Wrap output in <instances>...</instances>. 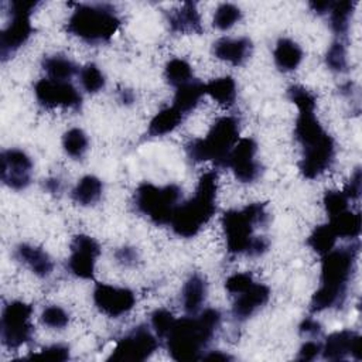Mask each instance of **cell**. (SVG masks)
<instances>
[{
    "instance_id": "obj_38",
    "label": "cell",
    "mask_w": 362,
    "mask_h": 362,
    "mask_svg": "<svg viewBox=\"0 0 362 362\" xmlns=\"http://www.w3.org/2000/svg\"><path fill=\"white\" fill-rule=\"evenodd\" d=\"M41 322L54 329H62L69 322L68 313L59 305H48L41 313Z\"/></svg>"
},
{
    "instance_id": "obj_17",
    "label": "cell",
    "mask_w": 362,
    "mask_h": 362,
    "mask_svg": "<svg viewBox=\"0 0 362 362\" xmlns=\"http://www.w3.org/2000/svg\"><path fill=\"white\" fill-rule=\"evenodd\" d=\"M321 355L327 361H342L352 356L361 361V337L351 329H342L332 332L327 337L324 345H321Z\"/></svg>"
},
{
    "instance_id": "obj_4",
    "label": "cell",
    "mask_w": 362,
    "mask_h": 362,
    "mask_svg": "<svg viewBox=\"0 0 362 362\" xmlns=\"http://www.w3.org/2000/svg\"><path fill=\"white\" fill-rule=\"evenodd\" d=\"M218 173H204L197 184L194 195L180 204L173 215L170 226L180 238H194L211 221L216 211Z\"/></svg>"
},
{
    "instance_id": "obj_29",
    "label": "cell",
    "mask_w": 362,
    "mask_h": 362,
    "mask_svg": "<svg viewBox=\"0 0 362 362\" xmlns=\"http://www.w3.org/2000/svg\"><path fill=\"white\" fill-rule=\"evenodd\" d=\"M328 223L334 229L337 238L356 240L361 235L362 219H361L359 212H352V211L346 209L335 216H331Z\"/></svg>"
},
{
    "instance_id": "obj_13",
    "label": "cell",
    "mask_w": 362,
    "mask_h": 362,
    "mask_svg": "<svg viewBox=\"0 0 362 362\" xmlns=\"http://www.w3.org/2000/svg\"><path fill=\"white\" fill-rule=\"evenodd\" d=\"M256 153L257 143L252 137L239 139L230 150L225 167L232 170L238 181L253 182L262 174V164L256 160Z\"/></svg>"
},
{
    "instance_id": "obj_10",
    "label": "cell",
    "mask_w": 362,
    "mask_h": 362,
    "mask_svg": "<svg viewBox=\"0 0 362 362\" xmlns=\"http://www.w3.org/2000/svg\"><path fill=\"white\" fill-rule=\"evenodd\" d=\"M33 305L14 300L10 301L1 313L0 337L1 342L8 349H17L30 342L34 327L31 324Z\"/></svg>"
},
{
    "instance_id": "obj_21",
    "label": "cell",
    "mask_w": 362,
    "mask_h": 362,
    "mask_svg": "<svg viewBox=\"0 0 362 362\" xmlns=\"http://www.w3.org/2000/svg\"><path fill=\"white\" fill-rule=\"evenodd\" d=\"M16 257L38 277H48L54 270V262L42 247L20 243L16 247Z\"/></svg>"
},
{
    "instance_id": "obj_34",
    "label": "cell",
    "mask_w": 362,
    "mask_h": 362,
    "mask_svg": "<svg viewBox=\"0 0 362 362\" xmlns=\"http://www.w3.org/2000/svg\"><path fill=\"white\" fill-rule=\"evenodd\" d=\"M242 18L240 8L233 3H221L212 18V25L221 31H226L232 28Z\"/></svg>"
},
{
    "instance_id": "obj_48",
    "label": "cell",
    "mask_w": 362,
    "mask_h": 362,
    "mask_svg": "<svg viewBox=\"0 0 362 362\" xmlns=\"http://www.w3.org/2000/svg\"><path fill=\"white\" fill-rule=\"evenodd\" d=\"M202 359H206V361H229V359H232V356H229L228 354H223L221 351H212L209 354H204Z\"/></svg>"
},
{
    "instance_id": "obj_26",
    "label": "cell",
    "mask_w": 362,
    "mask_h": 362,
    "mask_svg": "<svg viewBox=\"0 0 362 362\" xmlns=\"http://www.w3.org/2000/svg\"><path fill=\"white\" fill-rule=\"evenodd\" d=\"M102 192L103 182L95 175H85L72 188L71 198L82 206H90L102 198Z\"/></svg>"
},
{
    "instance_id": "obj_37",
    "label": "cell",
    "mask_w": 362,
    "mask_h": 362,
    "mask_svg": "<svg viewBox=\"0 0 362 362\" xmlns=\"http://www.w3.org/2000/svg\"><path fill=\"white\" fill-rule=\"evenodd\" d=\"M322 204H324L325 212L331 218V216H335V215H338V214H341V212L348 209L349 198L346 197V194L344 191L331 189V191H327L324 194Z\"/></svg>"
},
{
    "instance_id": "obj_27",
    "label": "cell",
    "mask_w": 362,
    "mask_h": 362,
    "mask_svg": "<svg viewBox=\"0 0 362 362\" xmlns=\"http://www.w3.org/2000/svg\"><path fill=\"white\" fill-rule=\"evenodd\" d=\"M356 3L352 0H341L332 1L331 8L328 11L329 16V25L338 40H342L349 30V23L354 14Z\"/></svg>"
},
{
    "instance_id": "obj_6",
    "label": "cell",
    "mask_w": 362,
    "mask_h": 362,
    "mask_svg": "<svg viewBox=\"0 0 362 362\" xmlns=\"http://www.w3.org/2000/svg\"><path fill=\"white\" fill-rule=\"evenodd\" d=\"M239 132L238 117L222 116L215 120L205 137L194 139L185 146L187 156L194 163L214 161L218 167H225L230 150L239 140Z\"/></svg>"
},
{
    "instance_id": "obj_35",
    "label": "cell",
    "mask_w": 362,
    "mask_h": 362,
    "mask_svg": "<svg viewBox=\"0 0 362 362\" xmlns=\"http://www.w3.org/2000/svg\"><path fill=\"white\" fill-rule=\"evenodd\" d=\"M79 82L88 93H98L105 88L106 79L100 68L96 64L89 62L79 69Z\"/></svg>"
},
{
    "instance_id": "obj_36",
    "label": "cell",
    "mask_w": 362,
    "mask_h": 362,
    "mask_svg": "<svg viewBox=\"0 0 362 362\" xmlns=\"http://www.w3.org/2000/svg\"><path fill=\"white\" fill-rule=\"evenodd\" d=\"M327 66L338 74L348 71V59H346V48L342 40H335L325 54Z\"/></svg>"
},
{
    "instance_id": "obj_9",
    "label": "cell",
    "mask_w": 362,
    "mask_h": 362,
    "mask_svg": "<svg viewBox=\"0 0 362 362\" xmlns=\"http://www.w3.org/2000/svg\"><path fill=\"white\" fill-rule=\"evenodd\" d=\"M33 0H13L10 1V21L0 33V55L6 61L18 48H21L34 33L31 24V14L38 6Z\"/></svg>"
},
{
    "instance_id": "obj_8",
    "label": "cell",
    "mask_w": 362,
    "mask_h": 362,
    "mask_svg": "<svg viewBox=\"0 0 362 362\" xmlns=\"http://www.w3.org/2000/svg\"><path fill=\"white\" fill-rule=\"evenodd\" d=\"M180 198L181 188L175 184L158 187L151 182H141L134 191V206L153 223L170 225L180 205Z\"/></svg>"
},
{
    "instance_id": "obj_5",
    "label": "cell",
    "mask_w": 362,
    "mask_h": 362,
    "mask_svg": "<svg viewBox=\"0 0 362 362\" xmlns=\"http://www.w3.org/2000/svg\"><path fill=\"white\" fill-rule=\"evenodd\" d=\"M120 24L122 20L112 4H76L66 21V31L95 45L110 41Z\"/></svg>"
},
{
    "instance_id": "obj_40",
    "label": "cell",
    "mask_w": 362,
    "mask_h": 362,
    "mask_svg": "<svg viewBox=\"0 0 362 362\" xmlns=\"http://www.w3.org/2000/svg\"><path fill=\"white\" fill-rule=\"evenodd\" d=\"M253 283L255 280L250 273H235L225 280V288L228 293L238 296L247 290Z\"/></svg>"
},
{
    "instance_id": "obj_22",
    "label": "cell",
    "mask_w": 362,
    "mask_h": 362,
    "mask_svg": "<svg viewBox=\"0 0 362 362\" xmlns=\"http://www.w3.org/2000/svg\"><path fill=\"white\" fill-rule=\"evenodd\" d=\"M208 293L206 280L199 274H191L182 286L181 303L182 308L188 315H195L201 311Z\"/></svg>"
},
{
    "instance_id": "obj_46",
    "label": "cell",
    "mask_w": 362,
    "mask_h": 362,
    "mask_svg": "<svg viewBox=\"0 0 362 362\" xmlns=\"http://www.w3.org/2000/svg\"><path fill=\"white\" fill-rule=\"evenodd\" d=\"M332 1L331 0H322V1H310V7L314 13L322 16V14H328L329 8H331Z\"/></svg>"
},
{
    "instance_id": "obj_15",
    "label": "cell",
    "mask_w": 362,
    "mask_h": 362,
    "mask_svg": "<svg viewBox=\"0 0 362 362\" xmlns=\"http://www.w3.org/2000/svg\"><path fill=\"white\" fill-rule=\"evenodd\" d=\"M0 177L4 185L11 189H24L31 182L33 161L30 156L20 148H8L1 151Z\"/></svg>"
},
{
    "instance_id": "obj_31",
    "label": "cell",
    "mask_w": 362,
    "mask_h": 362,
    "mask_svg": "<svg viewBox=\"0 0 362 362\" xmlns=\"http://www.w3.org/2000/svg\"><path fill=\"white\" fill-rule=\"evenodd\" d=\"M337 235L329 223L318 225L313 229L310 236L307 238V245L320 256H324L329 250L335 247Z\"/></svg>"
},
{
    "instance_id": "obj_23",
    "label": "cell",
    "mask_w": 362,
    "mask_h": 362,
    "mask_svg": "<svg viewBox=\"0 0 362 362\" xmlns=\"http://www.w3.org/2000/svg\"><path fill=\"white\" fill-rule=\"evenodd\" d=\"M185 115L178 110L175 106H167L161 109L148 123L146 137L153 139V137H161L165 136L171 132H174L184 120Z\"/></svg>"
},
{
    "instance_id": "obj_25",
    "label": "cell",
    "mask_w": 362,
    "mask_h": 362,
    "mask_svg": "<svg viewBox=\"0 0 362 362\" xmlns=\"http://www.w3.org/2000/svg\"><path fill=\"white\" fill-rule=\"evenodd\" d=\"M205 95V83L198 79H192L188 83H184L175 88L173 106L181 110L185 116L192 112L199 103L201 98Z\"/></svg>"
},
{
    "instance_id": "obj_45",
    "label": "cell",
    "mask_w": 362,
    "mask_h": 362,
    "mask_svg": "<svg viewBox=\"0 0 362 362\" xmlns=\"http://www.w3.org/2000/svg\"><path fill=\"white\" fill-rule=\"evenodd\" d=\"M300 332L304 335H320L321 334V325L314 318H304L300 324Z\"/></svg>"
},
{
    "instance_id": "obj_14",
    "label": "cell",
    "mask_w": 362,
    "mask_h": 362,
    "mask_svg": "<svg viewBox=\"0 0 362 362\" xmlns=\"http://www.w3.org/2000/svg\"><path fill=\"white\" fill-rule=\"evenodd\" d=\"M100 255L99 243L89 235L79 233L71 242L68 269L78 279H93L96 259Z\"/></svg>"
},
{
    "instance_id": "obj_32",
    "label": "cell",
    "mask_w": 362,
    "mask_h": 362,
    "mask_svg": "<svg viewBox=\"0 0 362 362\" xmlns=\"http://www.w3.org/2000/svg\"><path fill=\"white\" fill-rule=\"evenodd\" d=\"M164 78L167 83H170L174 88H178L195 79L191 65L182 58H173L165 64Z\"/></svg>"
},
{
    "instance_id": "obj_1",
    "label": "cell",
    "mask_w": 362,
    "mask_h": 362,
    "mask_svg": "<svg viewBox=\"0 0 362 362\" xmlns=\"http://www.w3.org/2000/svg\"><path fill=\"white\" fill-rule=\"evenodd\" d=\"M287 96L298 110L294 123V137L303 148L298 168L305 178L314 180L334 164L335 141L318 122L315 116L317 100L308 89L293 85L287 89Z\"/></svg>"
},
{
    "instance_id": "obj_49",
    "label": "cell",
    "mask_w": 362,
    "mask_h": 362,
    "mask_svg": "<svg viewBox=\"0 0 362 362\" xmlns=\"http://www.w3.org/2000/svg\"><path fill=\"white\" fill-rule=\"evenodd\" d=\"M119 100H120L122 103H124V105L132 103V102L134 100V93H133V90H130V89H122V90L119 92Z\"/></svg>"
},
{
    "instance_id": "obj_12",
    "label": "cell",
    "mask_w": 362,
    "mask_h": 362,
    "mask_svg": "<svg viewBox=\"0 0 362 362\" xmlns=\"http://www.w3.org/2000/svg\"><path fill=\"white\" fill-rule=\"evenodd\" d=\"M34 95L38 103L45 109H72L79 110L82 95L69 81H54L42 78L34 85Z\"/></svg>"
},
{
    "instance_id": "obj_20",
    "label": "cell",
    "mask_w": 362,
    "mask_h": 362,
    "mask_svg": "<svg viewBox=\"0 0 362 362\" xmlns=\"http://www.w3.org/2000/svg\"><path fill=\"white\" fill-rule=\"evenodd\" d=\"M168 24L171 31L180 34H201V16L194 1H185L178 8L168 14Z\"/></svg>"
},
{
    "instance_id": "obj_28",
    "label": "cell",
    "mask_w": 362,
    "mask_h": 362,
    "mask_svg": "<svg viewBox=\"0 0 362 362\" xmlns=\"http://www.w3.org/2000/svg\"><path fill=\"white\" fill-rule=\"evenodd\" d=\"M205 95L226 107L233 106L238 96L236 82L232 76H221L205 83Z\"/></svg>"
},
{
    "instance_id": "obj_41",
    "label": "cell",
    "mask_w": 362,
    "mask_h": 362,
    "mask_svg": "<svg viewBox=\"0 0 362 362\" xmlns=\"http://www.w3.org/2000/svg\"><path fill=\"white\" fill-rule=\"evenodd\" d=\"M28 358L33 359H48V361H57V362H64L69 359V348L61 344H54L49 346H45L41 349L40 354L30 355Z\"/></svg>"
},
{
    "instance_id": "obj_24",
    "label": "cell",
    "mask_w": 362,
    "mask_h": 362,
    "mask_svg": "<svg viewBox=\"0 0 362 362\" xmlns=\"http://www.w3.org/2000/svg\"><path fill=\"white\" fill-rule=\"evenodd\" d=\"M303 57H304L303 49L296 41L283 37L276 42V47L273 51V59L276 66L280 71L290 72L297 69L303 61Z\"/></svg>"
},
{
    "instance_id": "obj_2",
    "label": "cell",
    "mask_w": 362,
    "mask_h": 362,
    "mask_svg": "<svg viewBox=\"0 0 362 362\" xmlns=\"http://www.w3.org/2000/svg\"><path fill=\"white\" fill-rule=\"evenodd\" d=\"M359 252V242L352 240L351 245L332 249L321 256L320 287L311 297L310 311L321 313L345 303L348 284L355 270Z\"/></svg>"
},
{
    "instance_id": "obj_43",
    "label": "cell",
    "mask_w": 362,
    "mask_h": 362,
    "mask_svg": "<svg viewBox=\"0 0 362 362\" xmlns=\"http://www.w3.org/2000/svg\"><path fill=\"white\" fill-rule=\"evenodd\" d=\"M321 354V344L315 341H305L297 355V359L300 361H314Z\"/></svg>"
},
{
    "instance_id": "obj_11",
    "label": "cell",
    "mask_w": 362,
    "mask_h": 362,
    "mask_svg": "<svg viewBox=\"0 0 362 362\" xmlns=\"http://www.w3.org/2000/svg\"><path fill=\"white\" fill-rule=\"evenodd\" d=\"M158 348V337L148 327H134L132 332L124 335L113 348L107 361H146Z\"/></svg>"
},
{
    "instance_id": "obj_44",
    "label": "cell",
    "mask_w": 362,
    "mask_h": 362,
    "mask_svg": "<svg viewBox=\"0 0 362 362\" xmlns=\"http://www.w3.org/2000/svg\"><path fill=\"white\" fill-rule=\"evenodd\" d=\"M115 257L116 260L123 264V266H133L137 263L139 260V253L134 247H130V246H123L120 249L116 250L115 253Z\"/></svg>"
},
{
    "instance_id": "obj_18",
    "label": "cell",
    "mask_w": 362,
    "mask_h": 362,
    "mask_svg": "<svg viewBox=\"0 0 362 362\" xmlns=\"http://www.w3.org/2000/svg\"><path fill=\"white\" fill-rule=\"evenodd\" d=\"M270 298V288L255 281L247 290L236 296V300L232 305V315L238 321H245L250 318L257 310H260Z\"/></svg>"
},
{
    "instance_id": "obj_30",
    "label": "cell",
    "mask_w": 362,
    "mask_h": 362,
    "mask_svg": "<svg viewBox=\"0 0 362 362\" xmlns=\"http://www.w3.org/2000/svg\"><path fill=\"white\" fill-rule=\"evenodd\" d=\"M42 69L47 78L54 81H69L75 74H79L78 65L65 55L55 54L42 59Z\"/></svg>"
},
{
    "instance_id": "obj_33",
    "label": "cell",
    "mask_w": 362,
    "mask_h": 362,
    "mask_svg": "<svg viewBox=\"0 0 362 362\" xmlns=\"http://www.w3.org/2000/svg\"><path fill=\"white\" fill-rule=\"evenodd\" d=\"M62 147L69 157L76 160L82 158L89 148V140L86 133L78 127L69 129L62 136Z\"/></svg>"
},
{
    "instance_id": "obj_19",
    "label": "cell",
    "mask_w": 362,
    "mask_h": 362,
    "mask_svg": "<svg viewBox=\"0 0 362 362\" xmlns=\"http://www.w3.org/2000/svg\"><path fill=\"white\" fill-rule=\"evenodd\" d=\"M253 49L252 40L247 37H238V38H229L223 37L214 42L212 45V54L225 62H229L233 66L243 65Z\"/></svg>"
},
{
    "instance_id": "obj_42",
    "label": "cell",
    "mask_w": 362,
    "mask_h": 362,
    "mask_svg": "<svg viewBox=\"0 0 362 362\" xmlns=\"http://www.w3.org/2000/svg\"><path fill=\"white\" fill-rule=\"evenodd\" d=\"M342 191L346 194L349 201H355L361 197V192H362V171H361L359 167L354 171V174L351 175L348 184L345 185V188Z\"/></svg>"
},
{
    "instance_id": "obj_16",
    "label": "cell",
    "mask_w": 362,
    "mask_h": 362,
    "mask_svg": "<svg viewBox=\"0 0 362 362\" xmlns=\"http://www.w3.org/2000/svg\"><path fill=\"white\" fill-rule=\"evenodd\" d=\"M93 303L102 314L117 318L134 307L136 297L130 288L98 283L93 288Z\"/></svg>"
},
{
    "instance_id": "obj_3",
    "label": "cell",
    "mask_w": 362,
    "mask_h": 362,
    "mask_svg": "<svg viewBox=\"0 0 362 362\" xmlns=\"http://www.w3.org/2000/svg\"><path fill=\"white\" fill-rule=\"evenodd\" d=\"M221 320L222 315L216 308H205L198 315L175 320L164 338L170 356L178 362L202 359L205 349L221 325Z\"/></svg>"
},
{
    "instance_id": "obj_39",
    "label": "cell",
    "mask_w": 362,
    "mask_h": 362,
    "mask_svg": "<svg viewBox=\"0 0 362 362\" xmlns=\"http://www.w3.org/2000/svg\"><path fill=\"white\" fill-rule=\"evenodd\" d=\"M174 322H175L174 315L165 308H158L151 314L153 331L161 339H164L167 337V334L170 332Z\"/></svg>"
},
{
    "instance_id": "obj_7",
    "label": "cell",
    "mask_w": 362,
    "mask_h": 362,
    "mask_svg": "<svg viewBox=\"0 0 362 362\" xmlns=\"http://www.w3.org/2000/svg\"><path fill=\"white\" fill-rule=\"evenodd\" d=\"M267 221L269 214L263 202H253L240 209L223 212L221 223L228 252L230 255H247L253 239L257 236L255 229L266 225Z\"/></svg>"
},
{
    "instance_id": "obj_47",
    "label": "cell",
    "mask_w": 362,
    "mask_h": 362,
    "mask_svg": "<svg viewBox=\"0 0 362 362\" xmlns=\"http://www.w3.org/2000/svg\"><path fill=\"white\" fill-rule=\"evenodd\" d=\"M44 187L48 192L51 194H58L61 192L62 189V185H61V181L58 178H48L45 182H44Z\"/></svg>"
}]
</instances>
